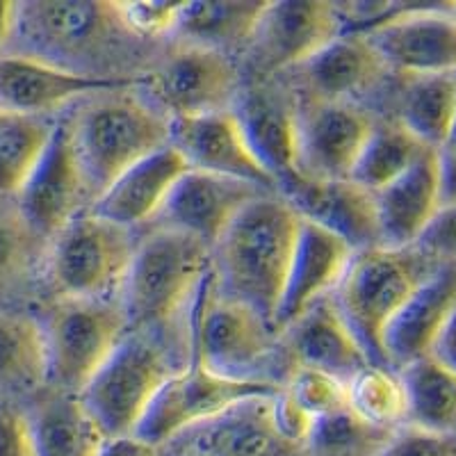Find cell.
I'll return each mask as SVG.
<instances>
[{
    "instance_id": "2e32d148",
    "label": "cell",
    "mask_w": 456,
    "mask_h": 456,
    "mask_svg": "<svg viewBox=\"0 0 456 456\" xmlns=\"http://www.w3.org/2000/svg\"><path fill=\"white\" fill-rule=\"evenodd\" d=\"M135 78H96L21 53H0V110L23 117H48L89 94L121 92Z\"/></svg>"
},
{
    "instance_id": "ffe728a7",
    "label": "cell",
    "mask_w": 456,
    "mask_h": 456,
    "mask_svg": "<svg viewBox=\"0 0 456 456\" xmlns=\"http://www.w3.org/2000/svg\"><path fill=\"white\" fill-rule=\"evenodd\" d=\"M299 217L327 228L354 251L381 247L377 199L349 178L299 176L281 190Z\"/></svg>"
},
{
    "instance_id": "7402d4cb",
    "label": "cell",
    "mask_w": 456,
    "mask_h": 456,
    "mask_svg": "<svg viewBox=\"0 0 456 456\" xmlns=\"http://www.w3.org/2000/svg\"><path fill=\"white\" fill-rule=\"evenodd\" d=\"M247 144L276 181L279 192L299 178V108L283 94L270 87H256L240 94L235 103Z\"/></svg>"
},
{
    "instance_id": "5bb4252c",
    "label": "cell",
    "mask_w": 456,
    "mask_h": 456,
    "mask_svg": "<svg viewBox=\"0 0 456 456\" xmlns=\"http://www.w3.org/2000/svg\"><path fill=\"white\" fill-rule=\"evenodd\" d=\"M265 194L276 192H267L263 187L238 178L187 169L169 192L153 224L156 228L197 238L215 249L240 210Z\"/></svg>"
},
{
    "instance_id": "8992f818",
    "label": "cell",
    "mask_w": 456,
    "mask_h": 456,
    "mask_svg": "<svg viewBox=\"0 0 456 456\" xmlns=\"http://www.w3.org/2000/svg\"><path fill=\"white\" fill-rule=\"evenodd\" d=\"M276 331L265 317L219 292L215 270L208 272L194 299L192 363L226 379H263L258 370L274 349ZM267 381V379H263Z\"/></svg>"
},
{
    "instance_id": "74e56055",
    "label": "cell",
    "mask_w": 456,
    "mask_h": 456,
    "mask_svg": "<svg viewBox=\"0 0 456 456\" xmlns=\"http://www.w3.org/2000/svg\"><path fill=\"white\" fill-rule=\"evenodd\" d=\"M37 240L39 238L23 222L16 206L0 208V290L26 274Z\"/></svg>"
},
{
    "instance_id": "bcb514c9",
    "label": "cell",
    "mask_w": 456,
    "mask_h": 456,
    "mask_svg": "<svg viewBox=\"0 0 456 456\" xmlns=\"http://www.w3.org/2000/svg\"><path fill=\"white\" fill-rule=\"evenodd\" d=\"M16 3H0V53H5V46L12 39L14 30Z\"/></svg>"
},
{
    "instance_id": "7a4b0ae2",
    "label": "cell",
    "mask_w": 456,
    "mask_h": 456,
    "mask_svg": "<svg viewBox=\"0 0 456 456\" xmlns=\"http://www.w3.org/2000/svg\"><path fill=\"white\" fill-rule=\"evenodd\" d=\"M71 121L92 201L128 167L169 144V117L133 94H99Z\"/></svg>"
},
{
    "instance_id": "836d02e7",
    "label": "cell",
    "mask_w": 456,
    "mask_h": 456,
    "mask_svg": "<svg viewBox=\"0 0 456 456\" xmlns=\"http://www.w3.org/2000/svg\"><path fill=\"white\" fill-rule=\"evenodd\" d=\"M55 121L0 110V197H16L53 135Z\"/></svg>"
},
{
    "instance_id": "d6a6232c",
    "label": "cell",
    "mask_w": 456,
    "mask_h": 456,
    "mask_svg": "<svg viewBox=\"0 0 456 456\" xmlns=\"http://www.w3.org/2000/svg\"><path fill=\"white\" fill-rule=\"evenodd\" d=\"M427 149L429 146L411 135L399 121L374 126L349 171V181L372 194L381 192L386 185L397 181Z\"/></svg>"
},
{
    "instance_id": "d6986e66",
    "label": "cell",
    "mask_w": 456,
    "mask_h": 456,
    "mask_svg": "<svg viewBox=\"0 0 456 456\" xmlns=\"http://www.w3.org/2000/svg\"><path fill=\"white\" fill-rule=\"evenodd\" d=\"M374 124L352 101H308L299 108V174L349 178Z\"/></svg>"
},
{
    "instance_id": "f35d334b",
    "label": "cell",
    "mask_w": 456,
    "mask_h": 456,
    "mask_svg": "<svg viewBox=\"0 0 456 456\" xmlns=\"http://www.w3.org/2000/svg\"><path fill=\"white\" fill-rule=\"evenodd\" d=\"M121 21L137 37H160L174 32L178 5L169 3H117Z\"/></svg>"
},
{
    "instance_id": "1f68e13d",
    "label": "cell",
    "mask_w": 456,
    "mask_h": 456,
    "mask_svg": "<svg viewBox=\"0 0 456 456\" xmlns=\"http://www.w3.org/2000/svg\"><path fill=\"white\" fill-rule=\"evenodd\" d=\"M48 379L46 333L26 315L0 313V390L26 393Z\"/></svg>"
},
{
    "instance_id": "ac0fdd59",
    "label": "cell",
    "mask_w": 456,
    "mask_h": 456,
    "mask_svg": "<svg viewBox=\"0 0 456 456\" xmlns=\"http://www.w3.org/2000/svg\"><path fill=\"white\" fill-rule=\"evenodd\" d=\"M354 254L356 251L336 233L301 217L290 270L272 322L276 336L288 331L317 301L336 292Z\"/></svg>"
},
{
    "instance_id": "4dcf8cb0",
    "label": "cell",
    "mask_w": 456,
    "mask_h": 456,
    "mask_svg": "<svg viewBox=\"0 0 456 456\" xmlns=\"http://www.w3.org/2000/svg\"><path fill=\"white\" fill-rule=\"evenodd\" d=\"M399 124L429 149H441L456 126V73L409 76L399 96Z\"/></svg>"
},
{
    "instance_id": "7bdbcfd3",
    "label": "cell",
    "mask_w": 456,
    "mask_h": 456,
    "mask_svg": "<svg viewBox=\"0 0 456 456\" xmlns=\"http://www.w3.org/2000/svg\"><path fill=\"white\" fill-rule=\"evenodd\" d=\"M272 420L283 438L299 447H306L313 429V418L295 404V399L285 388H281V393L272 399Z\"/></svg>"
},
{
    "instance_id": "44dd1931",
    "label": "cell",
    "mask_w": 456,
    "mask_h": 456,
    "mask_svg": "<svg viewBox=\"0 0 456 456\" xmlns=\"http://www.w3.org/2000/svg\"><path fill=\"white\" fill-rule=\"evenodd\" d=\"M456 311V263H438L395 313L384 333V354L390 370L431 356L436 340Z\"/></svg>"
},
{
    "instance_id": "cb8c5ba5",
    "label": "cell",
    "mask_w": 456,
    "mask_h": 456,
    "mask_svg": "<svg viewBox=\"0 0 456 456\" xmlns=\"http://www.w3.org/2000/svg\"><path fill=\"white\" fill-rule=\"evenodd\" d=\"M377 199L379 233L386 249H411L441 210L438 153L427 149L409 169L386 185Z\"/></svg>"
},
{
    "instance_id": "e575fe53",
    "label": "cell",
    "mask_w": 456,
    "mask_h": 456,
    "mask_svg": "<svg viewBox=\"0 0 456 456\" xmlns=\"http://www.w3.org/2000/svg\"><path fill=\"white\" fill-rule=\"evenodd\" d=\"M395 429L365 420L352 406L313 420L308 456H381L393 441Z\"/></svg>"
},
{
    "instance_id": "4316f807",
    "label": "cell",
    "mask_w": 456,
    "mask_h": 456,
    "mask_svg": "<svg viewBox=\"0 0 456 456\" xmlns=\"http://www.w3.org/2000/svg\"><path fill=\"white\" fill-rule=\"evenodd\" d=\"M384 69L368 37L338 35L297 71L311 101H349L354 94L372 87Z\"/></svg>"
},
{
    "instance_id": "30bf717a",
    "label": "cell",
    "mask_w": 456,
    "mask_h": 456,
    "mask_svg": "<svg viewBox=\"0 0 456 456\" xmlns=\"http://www.w3.org/2000/svg\"><path fill=\"white\" fill-rule=\"evenodd\" d=\"M283 386L263 379H226L206 372L199 365L176 370L151 399L135 436L151 445L162 447L176 436L217 420L228 409L247 399L274 397Z\"/></svg>"
},
{
    "instance_id": "7dc6e473",
    "label": "cell",
    "mask_w": 456,
    "mask_h": 456,
    "mask_svg": "<svg viewBox=\"0 0 456 456\" xmlns=\"http://www.w3.org/2000/svg\"><path fill=\"white\" fill-rule=\"evenodd\" d=\"M441 149L450 151V153H454V156H456V126H454V130H452L450 137H447V142L441 146Z\"/></svg>"
},
{
    "instance_id": "9c48e42d",
    "label": "cell",
    "mask_w": 456,
    "mask_h": 456,
    "mask_svg": "<svg viewBox=\"0 0 456 456\" xmlns=\"http://www.w3.org/2000/svg\"><path fill=\"white\" fill-rule=\"evenodd\" d=\"M121 301L60 299L53 306L46 333L48 381L60 393L80 395L94 374L103 368L126 336Z\"/></svg>"
},
{
    "instance_id": "83f0119b",
    "label": "cell",
    "mask_w": 456,
    "mask_h": 456,
    "mask_svg": "<svg viewBox=\"0 0 456 456\" xmlns=\"http://www.w3.org/2000/svg\"><path fill=\"white\" fill-rule=\"evenodd\" d=\"M37 456H99L105 438L78 395L53 393L30 415Z\"/></svg>"
},
{
    "instance_id": "ab89813d",
    "label": "cell",
    "mask_w": 456,
    "mask_h": 456,
    "mask_svg": "<svg viewBox=\"0 0 456 456\" xmlns=\"http://www.w3.org/2000/svg\"><path fill=\"white\" fill-rule=\"evenodd\" d=\"M381 456H456V434H434L406 427L395 431Z\"/></svg>"
},
{
    "instance_id": "c3c4849f",
    "label": "cell",
    "mask_w": 456,
    "mask_h": 456,
    "mask_svg": "<svg viewBox=\"0 0 456 456\" xmlns=\"http://www.w3.org/2000/svg\"><path fill=\"white\" fill-rule=\"evenodd\" d=\"M171 456H206V454H203L201 450H197L194 445H190V447H185V450H178L176 454H171Z\"/></svg>"
},
{
    "instance_id": "e0dca14e",
    "label": "cell",
    "mask_w": 456,
    "mask_h": 456,
    "mask_svg": "<svg viewBox=\"0 0 456 456\" xmlns=\"http://www.w3.org/2000/svg\"><path fill=\"white\" fill-rule=\"evenodd\" d=\"M169 144L190 169L238 178L279 194L274 178L254 156L233 110L171 119Z\"/></svg>"
},
{
    "instance_id": "6da1fadb",
    "label": "cell",
    "mask_w": 456,
    "mask_h": 456,
    "mask_svg": "<svg viewBox=\"0 0 456 456\" xmlns=\"http://www.w3.org/2000/svg\"><path fill=\"white\" fill-rule=\"evenodd\" d=\"M301 217L281 194H265L240 210L213 249L224 297L274 322Z\"/></svg>"
},
{
    "instance_id": "f6af8a7d",
    "label": "cell",
    "mask_w": 456,
    "mask_h": 456,
    "mask_svg": "<svg viewBox=\"0 0 456 456\" xmlns=\"http://www.w3.org/2000/svg\"><path fill=\"white\" fill-rule=\"evenodd\" d=\"M431 356L441 365H445L450 372L456 374V311L452 313L445 329H443L438 340H436L434 349H431Z\"/></svg>"
},
{
    "instance_id": "3957f363",
    "label": "cell",
    "mask_w": 456,
    "mask_h": 456,
    "mask_svg": "<svg viewBox=\"0 0 456 456\" xmlns=\"http://www.w3.org/2000/svg\"><path fill=\"white\" fill-rule=\"evenodd\" d=\"M436 265L415 247H372L354 254L333 292V301L370 363L377 368H388L384 354L386 327Z\"/></svg>"
},
{
    "instance_id": "60d3db41",
    "label": "cell",
    "mask_w": 456,
    "mask_h": 456,
    "mask_svg": "<svg viewBox=\"0 0 456 456\" xmlns=\"http://www.w3.org/2000/svg\"><path fill=\"white\" fill-rule=\"evenodd\" d=\"M415 249H420L436 263H456V203L443 206L436 213Z\"/></svg>"
},
{
    "instance_id": "f546056e",
    "label": "cell",
    "mask_w": 456,
    "mask_h": 456,
    "mask_svg": "<svg viewBox=\"0 0 456 456\" xmlns=\"http://www.w3.org/2000/svg\"><path fill=\"white\" fill-rule=\"evenodd\" d=\"M406 397L409 427L456 434V374L434 356L420 358L397 372Z\"/></svg>"
},
{
    "instance_id": "8d00e7d4",
    "label": "cell",
    "mask_w": 456,
    "mask_h": 456,
    "mask_svg": "<svg viewBox=\"0 0 456 456\" xmlns=\"http://www.w3.org/2000/svg\"><path fill=\"white\" fill-rule=\"evenodd\" d=\"M283 388L295 399V404L304 413L311 415L313 420L320 418V415L333 413V411L349 406L347 384L331 377V374L317 372V370L295 368L290 381Z\"/></svg>"
},
{
    "instance_id": "ba28073f",
    "label": "cell",
    "mask_w": 456,
    "mask_h": 456,
    "mask_svg": "<svg viewBox=\"0 0 456 456\" xmlns=\"http://www.w3.org/2000/svg\"><path fill=\"white\" fill-rule=\"evenodd\" d=\"M174 372L160 342L149 333H126L78 397L108 438L133 436L151 399Z\"/></svg>"
},
{
    "instance_id": "5b68a950",
    "label": "cell",
    "mask_w": 456,
    "mask_h": 456,
    "mask_svg": "<svg viewBox=\"0 0 456 456\" xmlns=\"http://www.w3.org/2000/svg\"><path fill=\"white\" fill-rule=\"evenodd\" d=\"M126 37L142 39L121 21L117 3L87 0H37L16 3L14 30L16 51L44 62L67 69V57H92L121 46ZM10 39V42H12Z\"/></svg>"
},
{
    "instance_id": "8fae6325",
    "label": "cell",
    "mask_w": 456,
    "mask_h": 456,
    "mask_svg": "<svg viewBox=\"0 0 456 456\" xmlns=\"http://www.w3.org/2000/svg\"><path fill=\"white\" fill-rule=\"evenodd\" d=\"M85 201H92V194L73 142L71 114H64L55 121L46 149L16 192V210L37 238L53 240L87 210Z\"/></svg>"
},
{
    "instance_id": "d4e9b609",
    "label": "cell",
    "mask_w": 456,
    "mask_h": 456,
    "mask_svg": "<svg viewBox=\"0 0 456 456\" xmlns=\"http://www.w3.org/2000/svg\"><path fill=\"white\" fill-rule=\"evenodd\" d=\"M281 338L290 354L292 370H317L349 384L361 370L372 365L342 320L333 295L317 301Z\"/></svg>"
},
{
    "instance_id": "4fadbf2b",
    "label": "cell",
    "mask_w": 456,
    "mask_h": 456,
    "mask_svg": "<svg viewBox=\"0 0 456 456\" xmlns=\"http://www.w3.org/2000/svg\"><path fill=\"white\" fill-rule=\"evenodd\" d=\"M365 37L386 69L406 78L456 73V3L397 12L374 23Z\"/></svg>"
},
{
    "instance_id": "b9f144b4",
    "label": "cell",
    "mask_w": 456,
    "mask_h": 456,
    "mask_svg": "<svg viewBox=\"0 0 456 456\" xmlns=\"http://www.w3.org/2000/svg\"><path fill=\"white\" fill-rule=\"evenodd\" d=\"M0 456H37L30 418L0 404Z\"/></svg>"
},
{
    "instance_id": "7c38bea8",
    "label": "cell",
    "mask_w": 456,
    "mask_h": 456,
    "mask_svg": "<svg viewBox=\"0 0 456 456\" xmlns=\"http://www.w3.org/2000/svg\"><path fill=\"white\" fill-rule=\"evenodd\" d=\"M151 96L169 119L233 110L240 99V73L226 53L181 46L149 73Z\"/></svg>"
},
{
    "instance_id": "f1b7e54d",
    "label": "cell",
    "mask_w": 456,
    "mask_h": 456,
    "mask_svg": "<svg viewBox=\"0 0 456 456\" xmlns=\"http://www.w3.org/2000/svg\"><path fill=\"white\" fill-rule=\"evenodd\" d=\"M265 3L258 0H219V3H181L174 32L185 46L226 51L247 46L256 30Z\"/></svg>"
},
{
    "instance_id": "603a6c76",
    "label": "cell",
    "mask_w": 456,
    "mask_h": 456,
    "mask_svg": "<svg viewBox=\"0 0 456 456\" xmlns=\"http://www.w3.org/2000/svg\"><path fill=\"white\" fill-rule=\"evenodd\" d=\"M187 169L190 167L174 146H162L128 167L101 197L89 203V210L130 231L151 224Z\"/></svg>"
},
{
    "instance_id": "9a60e30c",
    "label": "cell",
    "mask_w": 456,
    "mask_h": 456,
    "mask_svg": "<svg viewBox=\"0 0 456 456\" xmlns=\"http://www.w3.org/2000/svg\"><path fill=\"white\" fill-rule=\"evenodd\" d=\"M340 35V12L322 0L265 3L249 44L265 71L299 67Z\"/></svg>"
},
{
    "instance_id": "d590c367",
    "label": "cell",
    "mask_w": 456,
    "mask_h": 456,
    "mask_svg": "<svg viewBox=\"0 0 456 456\" xmlns=\"http://www.w3.org/2000/svg\"><path fill=\"white\" fill-rule=\"evenodd\" d=\"M349 406L365 420L395 429L406 422V397L397 372L388 368L368 365L347 384Z\"/></svg>"
},
{
    "instance_id": "52a82bcc",
    "label": "cell",
    "mask_w": 456,
    "mask_h": 456,
    "mask_svg": "<svg viewBox=\"0 0 456 456\" xmlns=\"http://www.w3.org/2000/svg\"><path fill=\"white\" fill-rule=\"evenodd\" d=\"M135 247L130 228L87 208L51 240L48 279L60 299H108L124 288Z\"/></svg>"
},
{
    "instance_id": "ee69618b",
    "label": "cell",
    "mask_w": 456,
    "mask_h": 456,
    "mask_svg": "<svg viewBox=\"0 0 456 456\" xmlns=\"http://www.w3.org/2000/svg\"><path fill=\"white\" fill-rule=\"evenodd\" d=\"M99 456H160V447L142 441L135 434L105 438Z\"/></svg>"
},
{
    "instance_id": "484cf974",
    "label": "cell",
    "mask_w": 456,
    "mask_h": 456,
    "mask_svg": "<svg viewBox=\"0 0 456 456\" xmlns=\"http://www.w3.org/2000/svg\"><path fill=\"white\" fill-rule=\"evenodd\" d=\"M274 397L247 399L217 420L197 427L192 445L206 456H308L306 447L295 445L276 429L272 420Z\"/></svg>"
},
{
    "instance_id": "277c9868",
    "label": "cell",
    "mask_w": 456,
    "mask_h": 456,
    "mask_svg": "<svg viewBox=\"0 0 456 456\" xmlns=\"http://www.w3.org/2000/svg\"><path fill=\"white\" fill-rule=\"evenodd\" d=\"M213 249L178 231L153 228L137 242L121 288L126 320L149 333L181 315L213 270Z\"/></svg>"
}]
</instances>
